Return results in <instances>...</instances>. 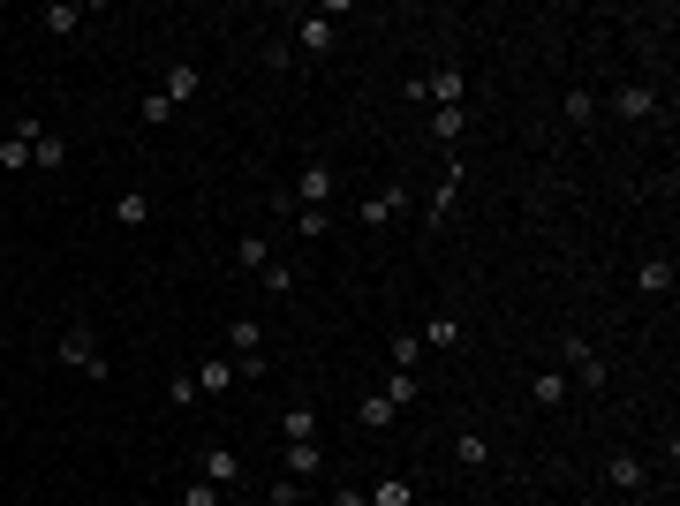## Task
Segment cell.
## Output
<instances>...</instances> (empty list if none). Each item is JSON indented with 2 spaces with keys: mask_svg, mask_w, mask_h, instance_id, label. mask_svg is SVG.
<instances>
[{
  "mask_svg": "<svg viewBox=\"0 0 680 506\" xmlns=\"http://www.w3.org/2000/svg\"><path fill=\"white\" fill-rule=\"evenodd\" d=\"M235 257H242V265H257V272H265V265H272V242H265V235H242V250H235Z\"/></svg>",
  "mask_w": 680,
  "mask_h": 506,
  "instance_id": "cell-32",
  "label": "cell"
},
{
  "mask_svg": "<svg viewBox=\"0 0 680 506\" xmlns=\"http://www.w3.org/2000/svg\"><path fill=\"white\" fill-rule=\"evenodd\" d=\"M242 378H235V355H204L197 363V393H235Z\"/></svg>",
  "mask_w": 680,
  "mask_h": 506,
  "instance_id": "cell-10",
  "label": "cell"
},
{
  "mask_svg": "<svg viewBox=\"0 0 680 506\" xmlns=\"http://www.w3.org/2000/svg\"><path fill=\"white\" fill-rule=\"evenodd\" d=\"M635 287H643V295H673V265H665V257L635 265Z\"/></svg>",
  "mask_w": 680,
  "mask_h": 506,
  "instance_id": "cell-17",
  "label": "cell"
},
{
  "mask_svg": "<svg viewBox=\"0 0 680 506\" xmlns=\"http://www.w3.org/2000/svg\"><path fill=\"white\" fill-rule=\"evenodd\" d=\"M295 204H303V212H325V204H333V167H325V159H310V167H303Z\"/></svg>",
  "mask_w": 680,
  "mask_h": 506,
  "instance_id": "cell-4",
  "label": "cell"
},
{
  "mask_svg": "<svg viewBox=\"0 0 680 506\" xmlns=\"http://www.w3.org/2000/svg\"><path fill=\"white\" fill-rule=\"evenodd\" d=\"M152 220V197L144 189H121V204H114V227H144Z\"/></svg>",
  "mask_w": 680,
  "mask_h": 506,
  "instance_id": "cell-16",
  "label": "cell"
},
{
  "mask_svg": "<svg viewBox=\"0 0 680 506\" xmlns=\"http://www.w3.org/2000/svg\"><path fill=\"white\" fill-rule=\"evenodd\" d=\"M318 469H325V454H318V446H288V476H295V484H310Z\"/></svg>",
  "mask_w": 680,
  "mask_h": 506,
  "instance_id": "cell-23",
  "label": "cell"
},
{
  "mask_svg": "<svg viewBox=\"0 0 680 506\" xmlns=\"http://www.w3.org/2000/svg\"><path fill=\"white\" fill-rule=\"evenodd\" d=\"M38 23H46L53 38H76V31H84V8H46Z\"/></svg>",
  "mask_w": 680,
  "mask_h": 506,
  "instance_id": "cell-26",
  "label": "cell"
},
{
  "mask_svg": "<svg viewBox=\"0 0 680 506\" xmlns=\"http://www.w3.org/2000/svg\"><path fill=\"white\" fill-rule=\"evenodd\" d=\"M560 114H567V129H590V121H597V91H567V99H560Z\"/></svg>",
  "mask_w": 680,
  "mask_h": 506,
  "instance_id": "cell-14",
  "label": "cell"
},
{
  "mask_svg": "<svg viewBox=\"0 0 680 506\" xmlns=\"http://www.w3.org/2000/svg\"><path fill=\"white\" fill-rule=\"evenodd\" d=\"M31 167V144H23V136H8V144H0V174H23Z\"/></svg>",
  "mask_w": 680,
  "mask_h": 506,
  "instance_id": "cell-29",
  "label": "cell"
},
{
  "mask_svg": "<svg viewBox=\"0 0 680 506\" xmlns=\"http://www.w3.org/2000/svg\"><path fill=\"white\" fill-rule=\"evenodd\" d=\"M61 159H68V144H61V136H38V144H31V167H46V174H61Z\"/></svg>",
  "mask_w": 680,
  "mask_h": 506,
  "instance_id": "cell-22",
  "label": "cell"
},
{
  "mask_svg": "<svg viewBox=\"0 0 680 506\" xmlns=\"http://www.w3.org/2000/svg\"><path fill=\"white\" fill-rule=\"evenodd\" d=\"M333 506H371V499H363L356 484H340V491H333Z\"/></svg>",
  "mask_w": 680,
  "mask_h": 506,
  "instance_id": "cell-35",
  "label": "cell"
},
{
  "mask_svg": "<svg viewBox=\"0 0 680 506\" xmlns=\"http://www.w3.org/2000/svg\"><path fill=\"white\" fill-rule=\"evenodd\" d=\"M182 506H220V484H204V476H189V484H182Z\"/></svg>",
  "mask_w": 680,
  "mask_h": 506,
  "instance_id": "cell-33",
  "label": "cell"
},
{
  "mask_svg": "<svg viewBox=\"0 0 680 506\" xmlns=\"http://www.w3.org/2000/svg\"><path fill=\"white\" fill-rule=\"evenodd\" d=\"M416 355H424V340L401 333V340H393V371H416Z\"/></svg>",
  "mask_w": 680,
  "mask_h": 506,
  "instance_id": "cell-34",
  "label": "cell"
},
{
  "mask_svg": "<svg viewBox=\"0 0 680 506\" xmlns=\"http://www.w3.org/2000/svg\"><path fill=\"white\" fill-rule=\"evenodd\" d=\"M567 371H575L567 386H590V393H605V355H597V348H582V340H567Z\"/></svg>",
  "mask_w": 680,
  "mask_h": 506,
  "instance_id": "cell-5",
  "label": "cell"
},
{
  "mask_svg": "<svg viewBox=\"0 0 680 506\" xmlns=\"http://www.w3.org/2000/svg\"><path fill=\"white\" fill-rule=\"evenodd\" d=\"M454 197H461V167H446V182H439V197L424 204V227H439L446 212H454Z\"/></svg>",
  "mask_w": 680,
  "mask_h": 506,
  "instance_id": "cell-15",
  "label": "cell"
},
{
  "mask_svg": "<svg viewBox=\"0 0 680 506\" xmlns=\"http://www.w3.org/2000/svg\"><path fill=\"white\" fill-rule=\"evenodd\" d=\"M408 499H416L408 476H378V491H371V506H408Z\"/></svg>",
  "mask_w": 680,
  "mask_h": 506,
  "instance_id": "cell-24",
  "label": "cell"
},
{
  "mask_svg": "<svg viewBox=\"0 0 680 506\" xmlns=\"http://www.w3.org/2000/svg\"><path fill=\"white\" fill-rule=\"evenodd\" d=\"M378 393H386L393 408H408V401H416L424 386H416V371H386V386H378Z\"/></svg>",
  "mask_w": 680,
  "mask_h": 506,
  "instance_id": "cell-25",
  "label": "cell"
},
{
  "mask_svg": "<svg viewBox=\"0 0 680 506\" xmlns=\"http://www.w3.org/2000/svg\"><path fill=\"white\" fill-rule=\"evenodd\" d=\"M61 371L106 378V355H99V325H68V333H61Z\"/></svg>",
  "mask_w": 680,
  "mask_h": 506,
  "instance_id": "cell-1",
  "label": "cell"
},
{
  "mask_svg": "<svg viewBox=\"0 0 680 506\" xmlns=\"http://www.w3.org/2000/svg\"><path fill=\"white\" fill-rule=\"evenodd\" d=\"M257 348H265V325H250V318L227 325V355H257Z\"/></svg>",
  "mask_w": 680,
  "mask_h": 506,
  "instance_id": "cell-21",
  "label": "cell"
},
{
  "mask_svg": "<svg viewBox=\"0 0 680 506\" xmlns=\"http://www.w3.org/2000/svg\"><path fill=\"white\" fill-rule=\"evenodd\" d=\"M280 439H288V446H318V408H288V416H280Z\"/></svg>",
  "mask_w": 680,
  "mask_h": 506,
  "instance_id": "cell-11",
  "label": "cell"
},
{
  "mask_svg": "<svg viewBox=\"0 0 680 506\" xmlns=\"http://www.w3.org/2000/svg\"><path fill=\"white\" fill-rule=\"evenodd\" d=\"M295 46H303V53H310V61H325V53H333V46H340V31H333V16H303V23H295Z\"/></svg>",
  "mask_w": 680,
  "mask_h": 506,
  "instance_id": "cell-7",
  "label": "cell"
},
{
  "mask_svg": "<svg viewBox=\"0 0 680 506\" xmlns=\"http://www.w3.org/2000/svg\"><path fill=\"white\" fill-rule=\"evenodd\" d=\"M605 484H612V491H643V484H650L643 454H605Z\"/></svg>",
  "mask_w": 680,
  "mask_h": 506,
  "instance_id": "cell-9",
  "label": "cell"
},
{
  "mask_svg": "<svg viewBox=\"0 0 680 506\" xmlns=\"http://www.w3.org/2000/svg\"><path fill=\"white\" fill-rule=\"evenodd\" d=\"M197 91H204V76H197V68H189V61H174L167 76H159V99H167V106H189V99H197Z\"/></svg>",
  "mask_w": 680,
  "mask_h": 506,
  "instance_id": "cell-8",
  "label": "cell"
},
{
  "mask_svg": "<svg viewBox=\"0 0 680 506\" xmlns=\"http://www.w3.org/2000/svg\"><path fill=\"white\" fill-rule=\"evenodd\" d=\"M393 416H401V408H393L386 393H363V408H356V423H363V431H393Z\"/></svg>",
  "mask_w": 680,
  "mask_h": 506,
  "instance_id": "cell-13",
  "label": "cell"
},
{
  "mask_svg": "<svg viewBox=\"0 0 680 506\" xmlns=\"http://www.w3.org/2000/svg\"><path fill=\"white\" fill-rule=\"evenodd\" d=\"M197 476H204V484H220V491H235L242 484V454H235V446H220V439L197 446Z\"/></svg>",
  "mask_w": 680,
  "mask_h": 506,
  "instance_id": "cell-2",
  "label": "cell"
},
{
  "mask_svg": "<svg viewBox=\"0 0 680 506\" xmlns=\"http://www.w3.org/2000/svg\"><path fill=\"white\" fill-rule=\"evenodd\" d=\"M567 393H575V386H567L560 371H537V386H529V401H537V408H560Z\"/></svg>",
  "mask_w": 680,
  "mask_h": 506,
  "instance_id": "cell-18",
  "label": "cell"
},
{
  "mask_svg": "<svg viewBox=\"0 0 680 506\" xmlns=\"http://www.w3.org/2000/svg\"><path fill=\"white\" fill-rule=\"evenodd\" d=\"M265 506H303V484H295V476H272V491H265Z\"/></svg>",
  "mask_w": 680,
  "mask_h": 506,
  "instance_id": "cell-31",
  "label": "cell"
},
{
  "mask_svg": "<svg viewBox=\"0 0 680 506\" xmlns=\"http://www.w3.org/2000/svg\"><path fill=\"white\" fill-rule=\"evenodd\" d=\"M401 212H408V182H386L371 204H363V227H393Z\"/></svg>",
  "mask_w": 680,
  "mask_h": 506,
  "instance_id": "cell-6",
  "label": "cell"
},
{
  "mask_svg": "<svg viewBox=\"0 0 680 506\" xmlns=\"http://www.w3.org/2000/svg\"><path fill=\"white\" fill-rule=\"evenodd\" d=\"M204 393H197V371H174V386H167V408H197Z\"/></svg>",
  "mask_w": 680,
  "mask_h": 506,
  "instance_id": "cell-28",
  "label": "cell"
},
{
  "mask_svg": "<svg viewBox=\"0 0 680 506\" xmlns=\"http://www.w3.org/2000/svg\"><path fill=\"white\" fill-rule=\"evenodd\" d=\"M454 461H461V469H484V461H492V446L476 439V431H461V439H454Z\"/></svg>",
  "mask_w": 680,
  "mask_h": 506,
  "instance_id": "cell-27",
  "label": "cell"
},
{
  "mask_svg": "<svg viewBox=\"0 0 680 506\" xmlns=\"http://www.w3.org/2000/svg\"><path fill=\"white\" fill-rule=\"evenodd\" d=\"M612 114L643 129V121H658V91H650V84H620V91H612Z\"/></svg>",
  "mask_w": 680,
  "mask_h": 506,
  "instance_id": "cell-3",
  "label": "cell"
},
{
  "mask_svg": "<svg viewBox=\"0 0 680 506\" xmlns=\"http://www.w3.org/2000/svg\"><path fill=\"white\" fill-rule=\"evenodd\" d=\"M416 340H424V348H461V318H446V310H439V318H431Z\"/></svg>",
  "mask_w": 680,
  "mask_h": 506,
  "instance_id": "cell-19",
  "label": "cell"
},
{
  "mask_svg": "<svg viewBox=\"0 0 680 506\" xmlns=\"http://www.w3.org/2000/svg\"><path fill=\"white\" fill-rule=\"evenodd\" d=\"M461 129H469V106H431V136L439 144H461Z\"/></svg>",
  "mask_w": 680,
  "mask_h": 506,
  "instance_id": "cell-12",
  "label": "cell"
},
{
  "mask_svg": "<svg viewBox=\"0 0 680 506\" xmlns=\"http://www.w3.org/2000/svg\"><path fill=\"white\" fill-rule=\"evenodd\" d=\"M288 212H295V235H303V242H325V235H333V212H303V204H288Z\"/></svg>",
  "mask_w": 680,
  "mask_h": 506,
  "instance_id": "cell-20",
  "label": "cell"
},
{
  "mask_svg": "<svg viewBox=\"0 0 680 506\" xmlns=\"http://www.w3.org/2000/svg\"><path fill=\"white\" fill-rule=\"evenodd\" d=\"M265 371H272L265 348H257V355H235V378H242V386H265Z\"/></svg>",
  "mask_w": 680,
  "mask_h": 506,
  "instance_id": "cell-30",
  "label": "cell"
}]
</instances>
